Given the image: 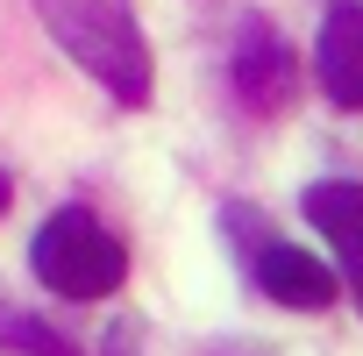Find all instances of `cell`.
<instances>
[{"instance_id":"1","label":"cell","mask_w":363,"mask_h":356,"mask_svg":"<svg viewBox=\"0 0 363 356\" xmlns=\"http://www.w3.org/2000/svg\"><path fill=\"white\" fill-rule=\"evenodd\" d=\"M43 29L57 36V50L93 72L121 107H150V43L135 22V0H36Z\"/></svg>"},{"instance_id":"2","label":"cell","mask_w":363,"mask_h":356,"mask_svg":"<svg viewBox=\"0 0 363 356\" xmlns=\"http://www.w3.org/2000/svg\"><path fill=\"white\" fill-rule=\"evenodd\" d=\"M29 264H36V278H43L57 299H107V292L128 278L121 235H114L100 214H86V207H57V214L36 228Z\"/></svg>"},{"instance_id":"3","label":"cell","mask_w":363,"mask_h":356,"mask_svg":"<svg viewBox=\"0 0 363 356\" xmlns=\"http://www.w3.org/2000/svg\"><path fill=\"white\" fill-rule=\"evenodd\" d=\"M235 93L257 107V114H285L292 107V93H299V65H292V50H285V36L264 22V15H242V29H235Z\"/></svg>"},{"instance_id":"4","label":"cell","mask_w":363,"mask_h":356,"mask_svg":"<svg viewBox=\"0 0 363 356\" xmlns=\"http://www.w3.org/2000/svg\"><path fill=\"white\" fill-rule=\"evenodd\" d=\"M306 221L328 235L335 278L363 306V186H356V178H320V186H306Z\"/></svg>"},{"instance_id":"5","label":"cell","mask_w":363,"mask_h":356,"mask_svg":"<svg viewBox=\"0 0 363 356\" xmlns=\"http://www.w3.org/2000/svg\"><path fill=\"white\" fill-rule=\"evenodd\" d=\"M257 285H264V299H278V306H292V313H328V306L342 299L335 264H320V257H306V250H292V243L257 250Z\"/></svg>"},{"instance_id":"6","label":"cell","mask_w":363,"mask_h":356,"mask_svg":"<svg viewBox=\"0 0 363 356\" xmlns=\"http://www.w3.org/2000/svg\"><path fill=\"white\" fill-rule=\"evenodd\" d=\"M313 65H320V93L349 114H363V0H342L320 22V43H313Z\"/></svg>"},{"instance_id":"7","label":"cell","mask_w":363,"mask_h":356,"mask_svg":"<svg viewBox=\"0 0 363 356\" xmlns=\"http://www.w3.org/2000/svg\"><path fill=\"white\" fill-rule=\"evenodd\" d=\"M0 349H22V356H72V342H57V328L29 321V313H0Z\"/></svg>"},{"instance_id":"8","label":"cell","mask_w":363,"mask_h":356,"mask_svg":"<svg viewBox=\"0 0 363 356\" xmlns=\"http://www.w3.org/2000/svg\"><path fill=\"white\" fill-rule=\"evenodd\" d=\"M8 200H15V178H8V164H0V214H8Z\"/></svg>"}]
</instances>
